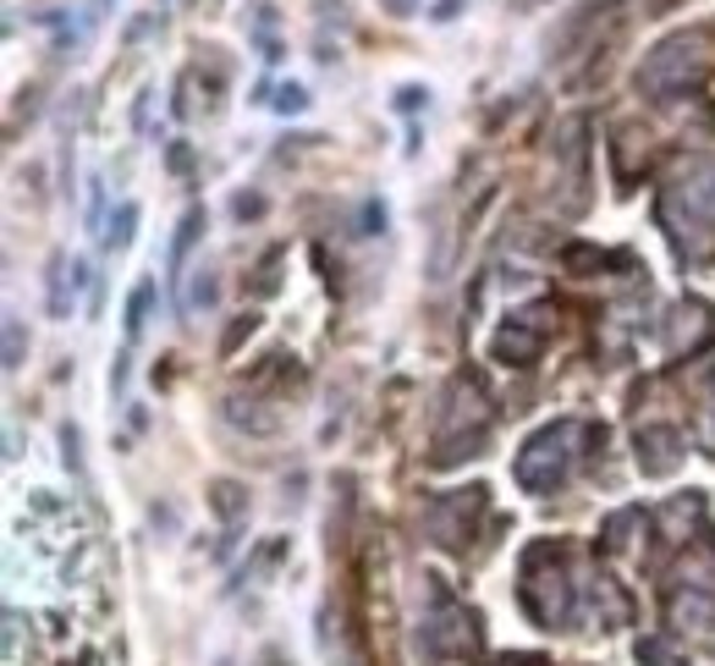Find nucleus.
Wrapping results in <instances>:
<instances>
[{
	"mask_svg": "<svg viewBox=\"0 0 715 666\" xmlns=\"http://www.w3.org/2000/svg\"><path fill=\"white\" fill-rule=\"evenodd\" d=\"M380 7H386L391 17H413V12H418V7H413V0H380Z\"/></svg>",
	"mask_w": 715,
	"mask_h": 666,
	"instance_id": "21",
	"label": "nucleus"
},
{
	"mask_svg": "<svg viewBox=\"0 0 715 666\" xmlns=\"http://www.w3.org/2000/svg\"><path fill=\"white\" fill-rule=\"evenodd\" d=\"M133 226H138V204H122L111 215V231H105V248H127L133 242Z\"/></svg>",
	"mask_w": 715,
	"mask_h": 666,
	"instance_id": "13",
	"label": "nucleus"
},
{
	"mask_svg": "<svg viewBox=\"0 0 715 666\" xmlns=\"http://www.w3.org/2000/svg\"><path fill=\"white\" fill-rule=\"evenodd\" d=\"M485 495H490V490H485V485H474V490H457L452 502H440V507L429 513L435 540H440V545H463V540H468V518L485 507Z\"/></svg>",
	"mask_w": 715,
	"mask_h": 666,
	"instance_id": "5",
	"label": "nucleus"
},
{
	"mask_svg": "<svg viewBox=\"0 0 715 666\" xmlns=\"http://www.w3.org/2000/svg\"><path fill=\"white\" fill-rule=\"evenodd\" d=\"M540 348H545V337H540V330H534L528 319L501 325V330H496V342H490L496 364H517V369H528L534 359H540Z\"/></svg>",
	"mask_w": 715,
	"mask_h": 666,
	"instance_id": "7",
	"label": "nucleus"
},
{
	"mask_svg": "<svg viewBox=\"0 0 715 666\" xmlns=\"http://www.w3.org/2000/svg\"><path fill=\"white\" fill-rule=\"evenodd\" d=\"M210 507H215L226 524H237V518L248 513V490H242L237 479H215V485H210Z\"/></svg>",
	"mask_w": 715,
	"mask_h": 666,
	"instance_id": "8",
	"label": "nucleus"
},
{
	"mask_svg": "<svg viewBox=\"0 0 715 666\" xmlns=\"http://www.w3.org/2000/svg\"><path fill=\"white\" fill-rule=\"evenodd\" d=\"M457 7H463V0H440V7H435V23H452V17H457Z\"/></svg>",
	"mask_w": 715,
	"mask_h": 666,
	"instance_id": "23",
	"label": "nucleus"
},
{
	"mask_svg": "<svg viewBox=\"0 0 715 666\" xmlns=\"http://www.w3.org/2000/svg\"><path fill=\"white\" fill-rule=\"evenodd\" d=\"M578 436H584V425L578 419H562V425H545L540 436H528V447L517 452V463H512V474H517V485L523 490H556L562 479H567V468H573V447H578Z\"/></svg>",
	"mask_w": 715,
	"mask_h": 666,
	"instance_id": "2",
	"label": "nucleus"
},
{
	"mask_svg": "<svg viewBox=\"0 0 715 666\" xmlns=\"http://www.w3.org/2000/svg\"><path fill=\"white\" fill-rule=\"evenodd\" d=\"M639 518H644L639 507H628V513H616V518L605 524V551H628V529H634Z\"/></svg>",
	"mask_w": 715,
	"mask_h": 666,
	"instance_id": "14",
	"label": "nucleus"
},
{
	"mask_svg": "<svg viewBox=\"0 0 715 666\" xmlns=\"http://www.w3.org/2000/svg\"><path fill=\"white\" fill-rule=\"evenodd\" d=\"M562 260H567V271H573V276H584V271H600V265H605L600 248H567Z\"/></svg>",
	"mask_w": 715,
	"mask_h": 666,
	"instance_id": "15",
	"label": "nucleus"
},
{
	"mask_svg": "<svg viewBox=\"0 0 715 666\" xmlns=\"http://www.w3.org/2000/svg\"><path fill=\"white\" fill-rule=\"evenodd\" d=\"M50 314H55V319H66V314H72V292H66V254H55V260H50Z\"/></svg>",
	"mask_w": 715,
	"mask_h": 666,
	"instance_id": "11",
	"label": "nucleus"
},
{
	"mask_svg": "<svg viewBox=\"0 0 715 666\" xmlns=\"http://www.w3.org/2000/svg\"><path fill=\"white\" fill-rule=\"evenodd\" d=\"M479 644V623L468 606H457L452 595H435V612L424 623V650L435 661H463L468 650Z\"/></svg>",
	"mask_w": 715,
	"mask_h": 666,
	"instance_id": "4",
	"label": "nucleus"
},
{
	"mask_svg": "<svg viewBox=\"0 0 715 666\" xmlns=\"http://www.w3.org/2000/svg\"><path fill=\"white\" fill-rule=\"evenodd\" d=\"M199 303H215V281H210V271H199V287H193L188 309H199Z\"/></svg>",
	"mask_w": 715,
	"mask_h": 666,
	"instance_id": "19",
	"label": "nucleus"
},
{
	"mask_svg": "<svg viewBox=\"0 0 715 666\" xmlns=\"http://www.w3.org/2000/svg\"><path fill=\"white\" fill-rule=\"evenodd\" d=\"M259 330V314H237V325L226 330V342H221V353H237L242 348V337H253Z\"/></svg>",
	"mask_w": 715,
	"mask_h": 666,
	"instance_id": "16",
	"label": "nucleus"
},
{
	"mask_svg": "<svg viewBox=\"0 0 715 666\" xmlns=\"http://www.w3.org/2000/svg\"><path fill=\"white\" fill-rule=\"evenodd\" d=\"M276 271H281V254H271V260L259 265V281H253V292H259V298H271V292H276V281H281Z\"/></svg>",
	"mask_w": 715,
	"mask_h": 666,
	"instance_id": "17",
	"label": "nucleus"
},
{
	"mask_svg": "<svg viewBox=\"0 0 715 666\" xmlns=\"http://www.w3.org/2000/svg\"><path fill=\"white\" fill-rule=\"evenodd\" d=\"M523 606L528 617L540 623V628H573L578 617V601H573V585H567V573H562V551L556 545H534L523 556Z\"/></svg>",
	"mask_w": 715,
	"mask_h": 666,
	"instance_id": "1",
	"label": "nucleus"
},
{
	"mask_svg": "<svg viewBox=\"0 0 715 666\" xmlns=\"http://www.w3.org/2000/svg\"><path fill=\"white\" fill-rule=\"evenodd\" d=\"M699 77H704L699 39L677 34V39H661V45L644 55V66H639V95H650V100H666V95H682L688 83H699Z\"/></svg>",
	"mask_w": 715,
	"mask_h": 666,
	"instance_id": "3",
	"label": "nucleus"
},
{
	"mask_svg": "<svg viewBox=\"0 0 715 666\" xmlns=\"http://www.w3.org/2000/svg\"><path fill=\"white\" fill-rule=\"evenodd\" d=\"M276 105H281V111H303V105H309V95L298 89V83H287V89H281V100H276Z\"/></svg>",
	"mask_w": 715,
	"mask_h": 666,
	"instance_id": "20",
	"label": "nucleus"
},
{
	"mask_svg": "<svg viewBox=\"0 0 715 666\" xmlns=\"http://www.w3.org/2000/svg\"><path fill=\"white\" fill-rule=\"evenodd\" d=\"M677 463H682V436L672 425H644L639 430V468L650 479H666V474H677Z\"/></svg>",
	"mask_w": 715,
	"mask_h": 666,
	"instance_id": "6",
	"label": "nucleus"
},
{
	"mask_svg": "<svg viewBox=\"0 0 715 666\" xmlns=\"http://www.w3.org/2000/svg\"><path fill=\"white\" fill-rule=\"evenodd\" d=\"M149 303H154V281H138V287H133V298H127V337H138V330H143Z\"/></svg>",
	"mask_w": 715,
	"mask_h": 666,
	"instance_id": "12",
	"label": "nucleus"
},
{
	"mask_svg": "<svg viewBox=\"0 0 715 666\" xmlns=\"http://www.w3.org/2000/svg\"><path fill=\"white\" fill-rule=\"evenodd\" d=\"M485 441H490V430H474V436H457V441H440L429 463H435V468H452V463H463V457H479Z\"/></svg>",
	"mask_w": 715,
	"mask_h": 666,
	"instance_id": "9",
	"label": "nucleus"
},
{
	"mask_svg": "<svg viewBox=\"0 0 715 666\" xmlns=\"http://www.w3.org/2000/svg\"><path fill=\"white\" fill-rule=\"evenodd\" d=\"M199 226H204V210H188L183 226H176V242H171V281H176V271H183V260H188V248H193Z\"/></svg>",
	"mask_w": 715,
	"mask_h": 666,
	"instance_id": "10",
	"label": "nucleus"
},
{
	"mask_svg": "<svg viewBox=\"0 0 715 666\" xmlns=\"http://www.w3.org/2000/svg\"><path fill=\"white\" fill-rule=\"evenodd\" d=\"M231 210H237V215H242V221H248V215H259V210H264V199H248V193H242V199H237V204H231Z\"/></svg>",
	"mask_w": 715,
	"mask_h": 666,
	"instance_id": "22",
	"label": "nucleus"
},
{
	"mask_svg": "<svg viewBox=\"0 0 715 666\" xmlns=\"http://www.w3.org/2000/svg\"><path fill=\"white\" fill-rule=\"evenodd\" d=\"M23 364V319H7V369Z\"/></svg>",
	"mask_w": 715,
	"mask_h": 666,
	"instance_id": "18",
	"label": "nucleus"
}]
</instances>
